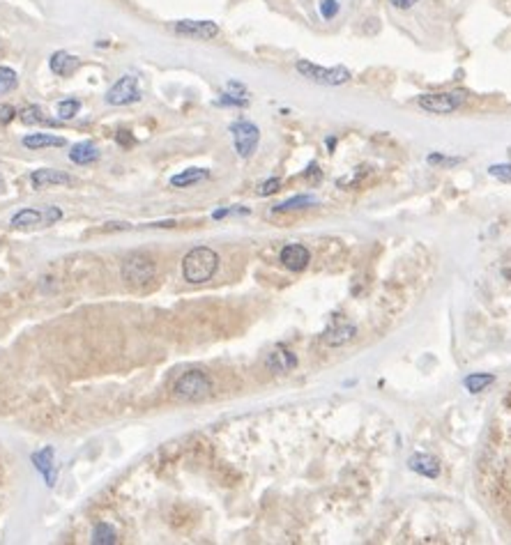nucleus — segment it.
I'll use <instances>...</instances> for the list:
<instances>
[{"instance_id": "1", "label": "nucleus", "mask_w": 511, "mask_h": 545, "mask_svg": "<svg viewBox=\"0 0 511 545\" xmlns=\"http://www.w3.org/2000/svg\"><path fill=\"white\" fill-rule=\"evenodd\" d=\"M219 270V256L208 246H196L184 256L182 260V276L189 283H206Z\"/></svg>"}, {"instance_id": "2", "label": "nucleus", "mask_w": 511, "mask_h": 545, "mask_svg": "<svg viewBox=\"0 0 511 545\" xmlns=\"http://www.w3.org/2000/svg\"><path fill=\"white\" fill-rule=\"evenodd\" d=\"M212 394V380L203 371L182 373L173 384V396L182 403H198Z\"/></svg>"}, {"instance_id": "3", "label": "nucleus", "mask_w": 511, "mask_h": 545, "mask_svg": "<svg viewBox=\"0 0 511 545\" xmlns=\"http://www.w3.org/2000/svg\"><path fill=\"white\" fill-rule=\"evenodd\" d=\"M295 69L297 74H302L304 79H309L313 83H320V86H330V88H337V86H346L350 81V71L346 67H320L311 60H297L295 62Z\"/></svg>"}, {"instance_id": "4", "label": "nucleus", "mask_w": 511, "mask_h": 545, "mask_svg": "<svg viewBox=\"0 0 511 545\" xmlns=\"http://www.w3.org/2000/svg\"><path fill=\"white\" fill-rule=\"evenodd\" d=\"M155 276H157V265L152 258L145 253L129 256L123 265V281L129 288H145L147 283L155 281Z\"/></svg>"}, {"instance_id": "5", "label": "nucleus", "mask_w": 511, "mask_h": 545, "mask_svg": "<svg viewBox=\"0 0 511 545\" xmlns=\"http://www.w3.org/2000/svg\"><path fill=\"white\" fill-rule=\"evenodd\" d=\"M468 101L466 90H451V92H431V95H422L417 99L420 108L433 115H449L454 110H459Z\"/></svg>"}, {"instance_id": "6", "label": "nucleus", "mask_w": 511, "mask_h": 545, "mask_svg": "<svg viewBox=\"0 0 511 545\" xmlns=\"http://www.w3.org/2000/svg\"><path fill=\"white\" fill-rule=\"evenodd\" d=\"M230 134H233V145H235V152L242 156V159H249L260 141V129L249 122V120H237V122L230 125Z\"/></svg>"}, {"instance_id": "7", "label": "nucleus", "mask_w": 511, "mask_h": 545, "mask_svg": "<svg viewBox=\"0 0 511 545\" xmlns=\"http://www.w3.org/2000/svg\"><path fill=\"white\" fill-rule=\"evenodd\" d=\"M141 99V86L134 74H125L123 79L113 83V88L106 92V101L111 106H127Z\"/></svg>"}, {"instance_id": "8", "label": "nucleus", "mask_w": 511, "mask_h": 545, "mask_svg": "<svg viewBox=\"0 0 511 545\" xmlns=\"http://www.w3.org/2000/svg\"><path fill=\"white\" fill-rule=\"evenodd\" d=\"M173 30L182 37H191V40H215L219 35V25L215 21H191V18H184V21L173 23Z\"/></svg>"}, {"instance_id": "9", "label": "nucleus", "mask_w": 511, "mask_h": 545, "mask_svg": "<svg viewBox=\"0 0 511 545\" xmlns=\"http://www.w3.org/2000/svg\"><path fill=\"white\" fill-rule=\"evenodd\" d=\"M279 260H281V265L286 267V270L302 272V270L309 267L311 253H309V248L302 246V244H288V246L281 248V256H279Z\"/></svg>"}, {"instance_id": "10", "label": "nucleus", "mask_w": 511, "mask_h": 545, "mask_svg": "<svg viewBox=\"0 0 511 545\" xmlns=\"http://www.w3.org/2000/svg\"><path fill=\"white\" fill-rule=\"evenodd\" d=\"M265 366H267V371L274 373V375H288V373H293L295 368H297V357L291 352V350L276 348V350H272V352L267 355Z\"/></svg>"}, {"instance_id": "11", "label": "nucleus", "mask_w": 511, "mask_h": 545, "mask_svg": "<svg viewBox=\"0 0 511 545\" xmlns=\"http://www.w3.org/2000/svg\"><path fill=\"white\" fill-rule=\"evenodd\" d=\"M30 182L35 189H46V187H69L74 184V180L69 178L67 173L62 171H51V168H40V171H33L30 175Z\"/></svg>"}, {"instance_id": "12", "label": "nucleus", "mask_w": 511, "mask_h": 545, "mask_svg": "<svg viewBox=\"0 0 511 545\" xmlns=\"http://www.w3.org/2000/svg\"><path fill=\"white\" fill-rule=\"evenodd\" d=\"M53 456H55L53 447H44L42 451H37V454H33V458H30V460H33V465H35V469L44 476V481H46V486H49V488H53V486H55V465H53Z\"/></svg>"}, {"instance_id": "13", "label": "nucleus", "mask_w": 511, "mask_h": 545, "mask_svg": "<svg viewBox=\"0 0 511 545\" xmlns=\"http://www.w3.org/2000/svg\"><path fill=\"white\" fill-rule=\"evenodd\" d=\"M408 467H410L412 472L426 476V478H438L440 476V460L429 456V454H415V456H410V458H408Z\"/></svg>"}, {"instance_id": "14", "label": "nucleus", "mask_w": 511, "mask_h": 545, "mask_svg": "<svg viewBox=\"0 0 511 545\" xmlns=\"http://www.w3.org/2000/svg\"><path fill=\"white\" fill-rule=\"evenodd\" d=\"M49 64H51V71L55 74V76L67 79V76H72V74L81 67V60L77 58V55L67 53V51H55V53L51 55V62H49Z\"/></svg>"}, {"instance_id": "15", "label": "nucleus", "mask_w": 511, "mask_h": 545, "mask_svg": "<svg viewBox=\"0 0 511 545\" xmlns=\"http://www.w3.org/2000/svg\"><path fill=\"white\" fill-rule=\"evenodd\" d=\"M355 336H357V327L339 325V327H330L327 331H325V334H322V343L332 345V348H339V345L350 343V340L355 338Z\"/></svg>"}, {"instance_id": "16", "label": "nucleus", "mask_w": 511, "mask_h": 545, "mask_svg": "<svg viewBox=\"0 0 511 545\" xmlns=\"http://www.w3.org/2000/svg\"><path fill=\"white\" fill-rule=\"evenodd\" d=\"M69 159H72L74 164H79V166H88V164H92V161L99 159V150H97L95 143L81 141V143H77V145L72 147Z\"/></svg>"}, {"instance_id": "17", "label": "nucleus", "mask_w": 511, "mask_h": 545, "mask_svg": "<svg viewBox=\"0 0 511 545\" xmlns=\"http://www.w3.org/2000/svg\"><path fill=\"white\" fill-rule=\"evenodd\" d=\"M23 145L28 150H44V147H62L64 138L53 134H28L23 136Z\"/></svg>"}, {"instance_id": "18", "label": "nucleus", "mask_w": 511, "mask_h": 545, "mask_svg": "<svg viewBox=\"0 0 511 545\" xmlns=\"http://www.w3.org/2000/svg\"><path fill=\"white\" fill-rule=\"evenodd\" d=\"M12 228H33V226H44V212H37L33 207H26L21 212H16L9 221Z\"/></svg>"}, {"instance_id": "19", "label": "nucleus", "mask_w": 511, "mask_h": 545, "mask_svg": "<svg viewBox=\"0 0 511 545\" xmlns=\"http://www.w3.org/2000/svg\"><path fill=\"white\" fill-rule=\"evenodd\" d=\"M210 178V171L206 168H189V171H182L178 175H173L171 178V184L178 189H184V187H191V184H198L203 180Z\"/></svg>"}, {"instance_id": "20", "label": "nucleus", "mask_w": 511, "mask_h": 545, "mask_svg": "<svg viewBox=\"0 0 511 545\" xmlns=\"http://www.w3.org/2000/svg\"><path fill=\"white\" fill-rule=\"evenodd\" d=\"M318 202V198L313 196V193H297V196L288 198L283 202H279V205L274 207L276 212H291V210H302V207H311Z\"/></svg>"}, {"instance_id": "21", "label": "nucleus", "mask_w": 511, "mask_h": 545, "mask_svg": "<svg viewBox=\"0 0 511 545\" xmlns=\"http://www.w3.org/2000/svg\"><path fill=\"white\" fill-rule=\"evenodd\" d=\"M18 117H21V122H26V125H49V127L58 125L55 120L46 117L44 110L40 106H26V108H21V110H18Z\"/></svg>"}, {"instance_id": "22", "label": "nucleus", "mask_w": 511, "mask_h": 545, "mask_svg": "<svg viewBox=\"0 0 511 545\" xmlns=\"http://www.w3.org/2000/svg\"><path fill=\"white\" fill-rule=\"evenodd\" d=\"M495 382V375H490V373H472V375H468L466 380H463V386L470 391V394H481L486 389V386H490Z\"/></svg>"}, {"instance_id": "23", "label": "nucleus", "mask_w": 511, "mask_h": 545, "mask_svg": "<svg viewBox=\"0 0 511 545\" xmlns=\"http://www.w3.org/2000/svg\"><path fill=\"white\" fill-rule=\"evenodd\" d=\"M92 543L95 545H113L116 543V529L106 522L95 524V532H92Z\"/></svg>"}, {"instance_id": "24", "label": "nucleus", "mask_w": 511, "mask_h": 545, "mask_svg": "<svg viewBox=\"0 0 511 545\" xmlns=\"http://www.w3.org/2000/svg\"><path fill=\"white\" fill-rule=\"evenodd\" d=\"M18 86V74L12 67H0V95H7Z\"/></svg>"}, {"instance_id": "25", "label": "nucleus", "mask_w": 511, "mask_h": 545, "mask_svg": "<svg viewBox=\"0 0 511 545\" xmlns=\"http://www.w3.org/2000/svg\"><path fill=\"white\" fill-rule=\"evenodd\" d=\"M81 110V101L79 99H62L58 101V117L60 120H72Z\"/></svg>"}, {"instance_id": "26", "label": "nucleus", "mask_w": 511, "mask_h": 545, "mask_svg": "<svg viewBox=\"0 0 511 545\" xmlns=\"http://www.w3.org/2000/svg\"><path fill=\"white\" fill-rule=\"evenodd\" d=\"M488 175L500 182H511V164H493L488 168Z\"/></svg>"}, {"instance_id": "27", "label": "nucleus", "mask_w": 511, "mask_h": 545, "mask_svg": "<svg viewBox=\"0 0 511 545\" xmlns=\"http://www.w3.org/2000/svg\"><path fill=\"white\" fill-rule=\"evenodd\" d=\"M339 9H341L339 0H320V16L327 18V21L339 14Z\"/></svg>"}, {"instance_id": "28", "label": "nucleus", "mask_w": 511, "mask_h": 545, "mask_svg": "<svg viewBox=\"0 0 511 545\" xmlns=\"http://www.w3.org/2000/svg\"><path fill=\"white\" fill-rule=\"evenodd\" d=\"M219 104H221V106H247L249 99L242 97V95H233V92H226V95H221Z\"/></svg>"}, {"instance_id": "29", "label": "nucleus", "mask_w": 511, "mask_h": 545, "mask_svg": "<svg viewBox=\"0 0 511 545\" xmlns=\"http://www.w3.org/2000/svg\"><path fill=\"white\" fill-rule=\"evenodd\" d=\"M429 164L433 166H459L463 159L461 156H442V154H429V159H426Z\"/></svg>"}, {"instance_id": "30", "label": "nucleus", "mask_w": 511, "mask_h": 545, "mask_svg": "<svg viewBox=\"0 0 511 545\" xmlns=\"http://www.w3.org/2000/svg\"><path fill=\"white\" fill-rule=\"evenodd\" d=\"M16 115H18V113H16V108H14V106H9V104H3V106H0V125H9Z\"/></svg>"}, {"instance_id": "31", "label": "nucleus", "mask_w": 511, "mask_h": 545, "mask_svg": "<svg viewBox=\"0 0 511 545\" xmlns=\"http://www.w3.org/2000/svg\"><path fill=\"white\" fill-rule=\"evenodd\" d=\"M60 217H62L60 207H46L44 210V226H53L55 221H60Z\"/></svg>"}, {"instance_id": "32", "label": "nucleus", "mask_w": 511, "mask_h": 545, "mask_svg": "<svg viewBox=\"0 0 511 545\" xmlns=\"http://www.w3.org/2000/svg\"><path fill=\"white\" fill-rule=\"evenodd\" d=\"M279 187H281V182H279L276 178H272V180H267L263 187H260V196H269V193H274V191H279Z\"/></svg>"}, {"instance_id": "33", "label": "nucleus", "mask_w": 511, "mask_h": 545, "mask_svg": "<svg viewBox=\"0 0 511 545\" xmlns=\"http://www.w3.org/2000/svg\"><path fill=\"white\" fill-rule=\"evenodd\" d=\"M396 9H410L415 3H420V0H389Z\"/></svg>"}, {"instance_id": "34", "label": "nucleus", "mask_w": 511, "mask_h": 545, "mask_svg": "<svg viewBox=\"0 0 511 545\" xmlns=\"http://www.w3.org/2000/svg\"><path fill=\"white\" fill-rule=\"evenodd\" d=\"M118 143H120V145H132L134 138L129 136V132H118Z\"/></svg>"}, {"instance_id": "35", "label": "nucleus", "mask_w": 511, "mask_h": 545, "mask_svg": "<svg viewBox=\"0 0 511 545\" xmlns=\"http://www.w3.org/2000/svg\"><path fill=\"white\" fill-rule=\"evenodd\" d=\"M0 191H3V178H0Z\"/></svg>"}]
</instances>
